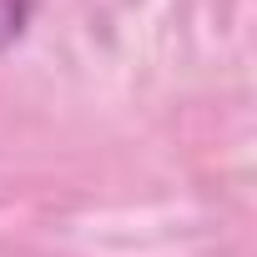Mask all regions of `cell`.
Here are the masks:
<instances>
[{
    "label": "cell",
    "instance_id": "1",
    "mask_svg": "<svg viewBox=\"0 0 257 257\" xmlns=\"http://www.w3.org/2000/svg\"><path fill=\"white\" fill-rule=\"evenodd\" d=\"M26 21H31V0H0V51H11L26 36Z\"/></svg>",
    "mask_w": 257,
    "mask_h": 257
}]
</instances>
